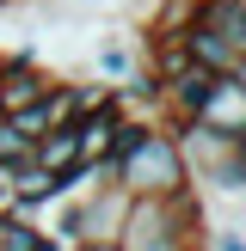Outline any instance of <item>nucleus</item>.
Returning a JSON list of instances; mask_svg holds the SVG:
<instances>
[{
    "label": "nucleus",
    "instance_id": "5",
    "mask_svg": "<svg viewBox=\"0 0 246 251\" xmlns=\"http://www.w3.org/2000/svg\"><path fill=\"white\" fill-rule=\"evenodd\" d=\"M191 123H203V129H215V135H240L246 129V80L240 74H215L203 110H197Z\"/></svg>",
    "mask_w": 246,
    "mask_h": 251
},
{
    "label": "nucleus",
    "instance_id": "8",
    "mask_svg": "<svg viewBox=\"0 0 246 251\" xmlns=\"http://www.w3.org/2000/svg\"><path fill=\"white\" fill-rule=\"evenodd\" d=\"M179 37H184V49H191L197 68H209V74H234V68H240V55H234V49L221 43L215 31H203V25H184Z\"/></svg>",
    "mask_w": 246,
    "mask_h": 251
},
{
    "label": "nucleus",
    "instance_id": "1",
    "mask_svg": "<svg viewBox=\"0 0 246 251\" xmlns=\"http://www.w3.org/2000/svg\"><path fill=\"white\" fill-rule=\"evenodd\" d=\"M111 184L129 190V196H184V190H197L179 135L160 129V123H142V117H123L117 141H111Z\"/></svg>",
    "mask_w": 246,
    "mask_h": 251
},
{
    "label": "nucleus",
    "instance_id": "4",
    "mask_svg": "<svg viewBox=\"0 0 246 251\" xmlns=\"http://www.w3.org/2000/svg\"><path fill=\"white\" fill-rule=\"evenodd\" d=\"M123 92H111L105 104H92V110H80L74 117V141H80V166H98V159H111V141H117V129H123Z\"/></svg>",
    "mask_w": 246,
    "mask_h": 251
},
{
    "label": "nucleus",
    "instance_id": "9",
    "mask_svg": "<svg viewBox=\"0 0 246 251\" xmlns=\"http://www.w3.org/2000/svg\"><path fill=\"white\" fill-rule=\"evenodd\" d=\"M49 245H56V233L37 227L31 215H19V208L0 215V251H49Z\"/></svg>",
    "mask_w": 246,
    "mask_h": 251
},
{
    "label": "nucleus",
    "instance_id": "6",
    "mask_svg": "<svg viewBox=\"0 0 246 251\" xmlns=\"http://www.w3.org/2000/svg\"><path fill=\"white\" fill-rule=\"evenodd\" d=\"M6 190H12V208H19V215H37V208H49V202L68 196V178H56V172H43L37 159H25V166L6 172Z\"/></svg>",
    "mask_w": 246,
    "mask_h": 251
},
{
    "label": "nucleus",
    "instance_id": "7",
    "mask_svg": "<svg viewBox=\"0 0 246 251\" xmlns=\"http://www.w3.org/2000/svg\"><path fill=\"white\" fill-rule=\"evenodd\" d=\"M37 166L43 172H56V178H74L80 172V141H74V123H56V129H43L37 135Z\"/></svg>",
    "mask_w": 246,
    "mask_h": 251
},
{
    "label": "nucleus",
    "instance_id": "14",
    "mask_svg": "<svg viewBox=\"0 0 246 251\" xmlns=\"http://www.w3.org/2000/svg\"><path fill=\"white\" fill-rule=\"evenodd\" d=\"M74 251H117V239H92V245H74Z\"/></svg>",
    "mask_w": 246,
    "mask_h": 251
},
{
    "label": "nucleus",
    "instance_id": "3",
    "mask_svg": "<svg viewBox=\"0 0 246 251\" xmlns=\"http://www.w3.org/2000/svg\"><path fill=\"white\" fill-rule=\"evenodd\" d=\"M49 86H56V80L43 74L37 49H12V55H0V110H25V104H37Z\"/></svg>",
    "mask_w": 246,
    "mask_h": 251
},
{
    "label": "nucleus",
    "instance_id": "2",
    "mask_svg": "<svg viewBox=\"0 0 246 251\" xmlns=\"http://www.w3.org/2000/svg\"><path fill=\"white\" fill-rule=\"evenodd\" d=\"M117 251H203V202L184 196H129Z\"/></svg>",
    "mask_w": 246,
    "mask_h": 251
},
{
    "label": "nucleus",
    "instance_id": "12",
    "mask_svg": "<svg viewBox=\"0 0 246 251\" xmlns=\"http://www.w3.org/2000/svg\"><path fill=\"white\" fill-rule=\"evenodd\" d=\"M215 251H246V239H240V233H221V239H215Z\"/></svg>",
    "mask_w": 246,
    "mask_h": 251
},
{
    "label": "nucleus",
    "instance_id": "10",
    "mask_svg": "<svg viewBox=\"0 0 246 251\" xmlns=\"http://www.w3.org/2000/svg\"><path fill=\"white\" fill-rule=\"evenodd\" d=\"M197 19V0H160V12L148 19V37H179Z\"/></svg>",
    "mask_w": 246,
    "mask_h": 251
},
{
    "label": "nucleus",
    "instance_id": "13",
    "mask_svg": "<svg viewBox=\"0 0 246 251\" xmlns=\"http://www.w3.org/2000/svg\"><path fill=\"white\" fill-rule=\"evenodd\" d=\"M228 147H234V159L246 166V129H240V135H228Z\"/></svg>",
    "mask_w": 246,
    "mask_h": 251
},
{
    "label": "nucleus",
    "instance_id": "11",
    "mask_svg": "<svg viewBox=\"0 0 246 251\" xmlns=\"http://www.w3.org/2000/svg\"><path fill=\"white\" fill-rule=\"evenodd\" d=\"M98 74H105V80H129V74H135L129 43H98Z\"/></svg>",
    "mask_w": 246,
    "mask_h": 251
},
{
    "label": "nucleus",
    "instance_id": "15",
    "mask_svg": "<svg viewBox=\"0 0 246 251\" xmlns=\"http://www.w3.org/2000/svg\"><path fill=\"white\" fill-rule=\"evenodd\" d=\"M0 6H6V0H0Z\"/></svg>",
    "mask_w": 246,
    "mask_h": 251
}]
</instances>
